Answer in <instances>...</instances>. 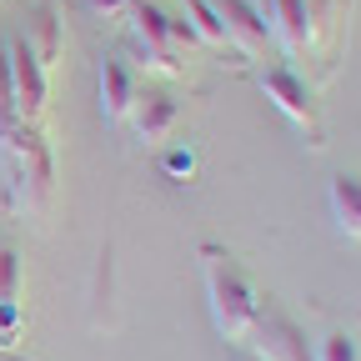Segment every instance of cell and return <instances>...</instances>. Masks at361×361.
I'll list each match as a JSON object with an SVG mask.
<instances>
[{
  "label": "cell",
  "mask_w": 361,
  "mask_h": 361,
  "mask_svg": "<svg viewBox=\"0 0 361 361\" xmlns=\"http://www.w3.org/2000/svg\"><path fill=\"white\" fill-rule=\"evenodd\" d=\"M211 296H216V322H221V331L231 336V341H241L246 336V326L256 322V306H251V291L241 286V276L231 266H211Z\"/></svg>",
  "instance_id": "obj_1"
},
{
  "label": "cell",
  "mask_w": 361,
  "mask_h": 361,
  "mask_svg": "<svg viewBox=\"0 0 361 361\" xmlns=\"http://www.w3.org/2000/svg\"><path fill=\"white\" fill-rule=\"evenodd\" d=\"M316 361H356L351 336H326L322 346H316Z\"/></svg>",
  "instance_id": "obj_2"
}]
</instances>
